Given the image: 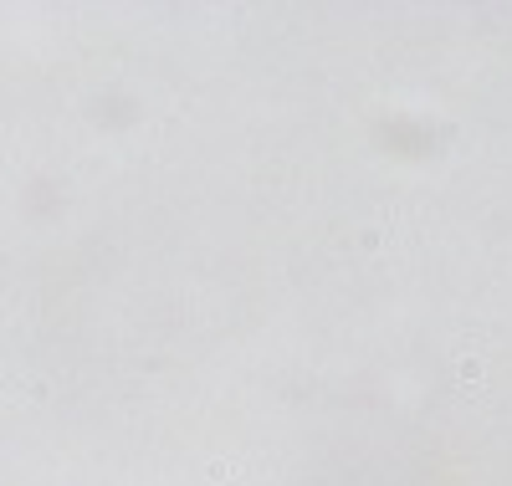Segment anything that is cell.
Wrapping results in <instances>:
<instances>
[{
    "instance_id": "obj_1",
    "label": "cell",
    "mask_w": 512,
    "mask_h": 486,
    "mask_svg": "<svg viewBox=\"0 0 512 486\" xmlns=\"http://www.w3.org/2000/svg\"><path fill=\"white\" fill-rule=\"evenodd\" d=\"M461 379H466V384L482 379V359H461Z\"/></svg>"
},
{
    "instance_id": "obj_2",
    "label": "cell",
    "mask_w": 512,
    "mask_h": 486,
    "mask_svg": "<svg viewBox=\"0 0 512 486\" xmlns=\"http://www.w3.org/2000/svg\"><path fill=\"white\" fill-rule=\"evenodd\" d=\"M210 476H216V481H231L236 466H231V461H210Z\"/></svg>"
}]
</instances>
